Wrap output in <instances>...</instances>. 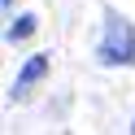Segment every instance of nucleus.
<instances>
[{"instance_id":"nucleus-1","label":"nucleus","mask_w":135,"mask_h":135,"mask_svg":"<svg viewBox=\"0 0 135 135\" xmlns=\"http://www.w3.org/2000/svg\"><path fill=\"white\" fill-rule=\"evenodd\" d=\"M100 57H105L109 65H118V61L135 65V31H131V22H126V18H109L105 44H100Z\"/></svg>"},{"instance_id":"nucleus-2","label":"nucleus","mask_w":135,"mask_h":135,"mask_svg":"<svg viewBox=\"0 0 135 135\" xmlns=\"http://www.w3.org/2000/svg\"><path fill=\"white\" fill-rule=\"evenodd\" d=\"M44 74H48V52H35L26 65H22V74L13 79V96H26V91H31V83H39Z\"/></svg>"},{"instance_id":"nucleus-3","label":"nucleus","mask_w":135,"mask_h":135,"mask_svg":"<svg viewBox=\"0 0 135 135\" xmlns=\"http://www.w3.org/2000/svg\"><path fill=\"white\" fill-rule=\"evenodd\" d=\"M31 31H35V18H31V13H22V18L13 22V26H9V39H13V44H18V39H26Z\"/></svg>"},{"instance_id":"nucleus-4","label":"nucleus","mask_w":135,"mask_h":135,"mask_svg":"<svg viewBox=\"0 0 135 135\" xmlns=\"http://www.w3.org/2000/svg\"><path fill=\"white\" fill-rule=\"evenodd\" d=\"M4 4H9V0H4Z\"/></svg>"}]
</instances>
